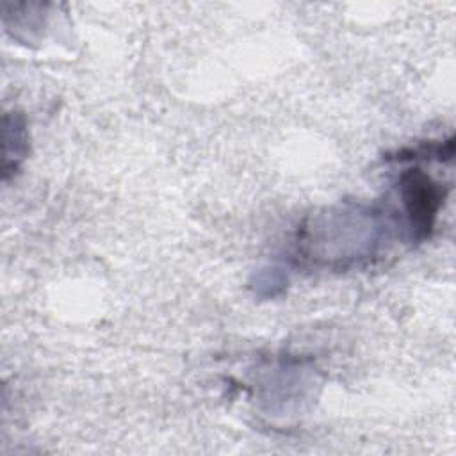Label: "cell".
Here are the masks:
<instances>
[{
  "mask_svg": "<svg viewBox=\"0 0 456 456\" xmlns=\"http://www.w3.org/2000/svg\"><path fill=\"white\" fill-rule=\"evenodd\" d=\"M401 191L411 221V230L419 239L429 237L442 200L438 185L419 169H410L401 176Z\"/></svg>",
  "mask_w": 456,
  "mask_h": 456,
  "instance_id": "obj_1",
  "label": "cell"
}]
</instances>
